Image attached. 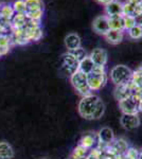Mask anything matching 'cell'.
<instances>
[{"label":"cell","mask_w":142,"mask_h":159,"mask_svg":"<svg viewBox=\"0 0 142 159\" xmlns=\"http://www.w3.org/2000/svg\"><path fill=\"white\" fill-rule=\"evenodd\" d=\"M99 102L100 98L94 93L82 97L81 101L79 102V105H77L80 116L86 120H94V115Z\"/></svg>","instance_id":"6da1fadb"},{"label":"cell","mask_w":142,"mask_h":159,"mask_svg":"<svg viewBox=\"0 0 142 159\" xmlns=\"http://www.w3.org/2000/svg\"><path fill=\"white\" fill-rule=\"evenodd\" d=\"M88 80V85L91 91H97L102 89L107 83V73L104 66H95L91 73L87 75Z\"/></svg>","instance_id":"7a4b0ae2"},{"label":"cell","mask_w":142,"mask_h":159,"mask_svg":"<svg viewBox=\"0 0 142 159\" xmlns=\"http://www.w3.org/2000/svg\"><path fill=\"white\" fill-rule=\"evenodd\" d=\"M131 75H133V71L125 65L115 66V67L110 70V73H109L110 81H112L116 86L127 84L131 80Z\"/></svg>","instance_id":"3957f363"},{"label":"cell","mask_w":142,"mask_h":159,"mask_svg":"<svg viewBox=\"0 0 142 159\" xmlns=\"http://www.w3.org/2000/svg\"><path fill=\"white\" fill-rule=\"evenodd\" d=\"M70 82L73 86V88L77 91V93L81 94L82 97L88 96L92 93L91 89L88 85V80H87V74H85L81 71H76L70 76Z\"/></svg>","instance_id":"277c9868"},{"label":"cell","mask_w":142,"mask_h":159,"mask_svg":"<svg viewBox=\"0 0 142 159\" xmlns=\"http://www.w3.org/2000/svg\"><path fill=\"white\" fill-rule=\"evenodd\" d=\"M98 139V147L100 150H102L103 152L107 150V148L115 141V134H113L112 129H110L109 127H103L98 132L97 135Z\"/></svg>","instance_id":"5b68a950"},{"label":"cell","mask_w":142,"mask_h":159,"mask_svg":"<svg viewBox=\"0 0 142 159\" xmlns=\"http://www.w3.org/2000/svg\"><path fill=\"white\" fill-rule=\"evenodd\" d=\"M62 64H63V70L65 71L66 74L71 76L76 71L79 70V64L80 61L72 55L71 52H67L63 56H62Z\"/></svg>","instance_id":"8992f818"},{"label":"cell","mask_w":142,"mask_h":159,"mask_svg":"<svg viewBox=\"0 0 142 159\" xmlns=\"http://www.w3.org/2000/svg\"><path fill=\"white\" fill-rule=\"evenodd\" d=\"M92 28H94L95 33L105 36L110 30L108 17L106 15H100V16L95 17L94 22H92Z\"/></svg>","instance_id":"52a82bcc"},{"label":"cell","mask_w":142,"mask_h":159,"mask_svg":"<svg viewBox=\"0 0 142 159\" xmlns=\"http://www.w3.org/2000/svg\"><path fill=\"white\" fill-rule=\"evenodd\" d=\"M119 108L125 115H138V103L133 98H127L119 101Z\"/></svg>","instance_id":"ba28073f"},{"label":"cell","mask_w":142,"mask_h":159,"mask_svg":"<svg viewBox=\"0 0 142 159\" xmlns=\"http://www.w3.org/2000/svg\"><path fill=\"white\" fill-rule=\"evenodd\" d=\"M120 123L123 129L127 130H133L139 127L140 125V118L138 115H125L123 114L120 119Z\"/></svg>","instance_id":"9c48e42d"},{"label":"cell","mask_w":142,"mask_h":159,"mask_svg":"<svg viewBox=\"0 0 142 159\" xmlns=\"http://www.w3.org/2000/svg\"><path fill=\"white\" fill-rule=\"evenodd\" d=\"M89 56L95 66H104L105 67V65L107 64V52L104 49H102V48H95V49L91 51Z\"/></svg>","instance_id":"30bf717a"},{"label":"cell","mask_w":142,"mask_h":159,"mask_svg":"<svg viewBox=\"0 0 142 159\" xmlns=\"http://www.w3.org/2000/svg\"><path fill=\"white\" fill-rule=\"evenodd\" d=\"M105 15L109 17L121 16L123 15V3L118 0H113L105 6Z\"/></svg>","instance_id":"8fae6325"},{"label":"cell","mask_w":142,"mask_h":159,"mask_svg":"<svg viewBox=\"0 0 142 159\" xmlns=\"http://www.w3.org/2000/svg\"><path fill=\"white\" fill-rule=\"evenodd\" d=\"M65 46L68 51H73L81 47V38L76 33H70L65 37Z\"/></svg>","instance_id":"7c38bea8"},{"label":"cell","mask_w":142,"mask_h":159,"mask_svg":"<svg viewBox=\"0 0 142 159\" xmlns=\"http://www.w3.org/2000/svg\"><path fill=\"white\" fill-rule=\"evenodd\" d=\"M113 94H115V98L117 99L118 102H119V101H121V100L131 98V94H133V92H131V90L130 89V87H128L127 84H125V85L116 86V89H115Z\"/></svg>","instance_id":"4fadbf2b"},{"label":"cell","mask_w":142,"mask_h":159,"mask_svg":"<svg viewBox=\"0 0 142 159\" xmlns=\"http://www.w3.org/2000/svg\"><path fill=\"white\" fill-rule=\"evenodd\" d=\"M124 37V31L119 30H109V32L105 35V38L109 43L112 45H118L123 40Z\"/></svg>","instance_id":"5bb4252c"},{"label":"cell","mask_w":142,"mask_h":159,"mask_svg":"<svg viewBox=\"0 0 142 159\" xmlns=\"http://www.w3.org/2000/svg\"><path fill=\"white\" fill-rule=\"evenodd\" d=\"M98 143V139H97V136L91 134V133H87L85 134L83 137L81 138L80 140V144L82 147H84L87 150H91V148H94V145Z\"/></svg>","instance_id":"9a60e30c"},{"label":"cell","mask_w":142,"mask_h":159,"mask_svg":"<svg viewBox=\"0 0 142 159\" xmlns=\"http://www.w3.org/2000/svg\"><path fill=\"white\" fill-rule=\"evenodd\" d=\"M141 12V6H136V4L133 3H128V2L123 3V16H131L135 18L137 15L140 14Z\"/></svg>","instance_id":"2e32d148"},{"label":"cell","mask_w":142,"mask_h":159,"mask_svg":"<svg viewBox=\"0 0 142 159\" xmlns=\"http://www.w3.org/2000/svg\"><path fill=\"white\" fill-rule=\"evenodd\" d=\"M94 67H95L94 63L92 61L91 58H90V56L87 55L84 60H82L81 61H80L79 71H81V72H83V73L88 75L89 73L92 72V70L94 69Z\"/></svg>","instance_id":"e0dca14e"},{"label":"cell","mask_w":142,"mask_h":159,"mask_svg":"<svg viewBox=\"0 0 142 159\" xmlns=\"http://www.w3.org/2000/svg\"><path fill=\"white\" fill-rule=\"evenodd\" d=\"M14 150L10 143L2 141L0 142V159H13Z\"/></svg>","instance_id":"ac0fdd59"},{"label":"cell","mask_w":142,"mask_h":159,"mask_svg":"<svg viewBox=\"0 0 142 159\" xmlns=\"http://www.w3.org/2000/svg\"><path fill=\"white\" fill-rule=\"evenodd\" d=\"M28 20L29 19H28L25 14H15L11 20L13 29H21V28H24L25 24L28 22Z\"/></svg>","instance_id":"d6986e66"},{"label":"cell","mask_w":142,"mask_h":159,"mask_svg":"<svg viewBox=\"0 0 142 159\" xmlns=\"http://www.w3.org/2000/svg\"><path fill=\"white\" fill-rule=\"evenodd\" d=\"M108 21H109L110 30L124 31V24H123V15H121V16L109 17V18H108Z\"/></svg>","instance_id":"ffe728a7"},{"label":"cell","mask_w":142,"mask_h":159,"mask_svg":"<svg viewBox=\"0 0 142 159\" xmlns=\"http://www.w3.org/2000/svg\"><path fill=\"white\" fill-rule=\"evenodd\" d=\"M15 15V11L13 9L12 4H2L0 7V17L7 20H12Z\"/></svg>","instance_id":"44dd1931"},{"label":"cell","mask_w":142,"mask_h":159,"mask_svg":"<svg viewBox=\"0 0 142 159\" xmlns=\"http://www.w3.org/2000/svg\"><path fill=\"white\" fill-rule=\"evenodd\" d=\"M88 153H89V150L85 148L84 147H82L81 144L76 145L74 148V150L72 151V154H71V159H86L87 156H88Z\"/></svg>","instance_id":"7402d4cb"},{"label":"cell","mask_w":142,"mask_h":159,"mask_svg":"<svg viewBox=\"0 0 142 159\" xmlns=\"http://www.w3.org/2000/svg\"><path fill=\"white\" fill-rule=\"evenodd\" d=\"M28 19L35 20V21H40L43 15H44V9H34V10H28L27 13Z\"/></svg>","instance_id":"603a6c76"},{"label":"cell","mask_w":142,"mask_h":159,"mask_svg":"<svg viewBox=\"0 0 142 159\" xmlns=\"http://www.w3.org/2000/svg\"><path fill=\"white\" fill-rule=\"evenodd\" d=\"M12 7L15 11V14H25L28 11L25 0H15L12 3Z\"/></svg>","instance_id":"cb8c5ba5"},{"label":"cell","mask_w":142,"mask_h":159,"mask_svg":"<svg viewBox=\"0 0 142 159\" xmlns=\"http://www.w3.org/2000/svg\"><path fill=\"white\" fill-rule=\"evenodd\" d=\"M127 34L131 39H140L142 38V28L139 25H134L130 30H127Z\"/></svg>","instance_id":"d4e9b609"},{"label":"cell","mask_w":142,"mask_h":159,"mask_svg":"<svg viewBox=\"0 0 142 159\" xmlns=\"http://www.w3.org/2000/svg\"><path fill=\"white\" fill-rule=\"evenodd\" d=\"M25 6L28 10H34V9H44L43 0H25Z\"/></svg>","instance_id":"484cf974"},{"label":"cell","mask_w":142,"mask_h":159,"mask_svg":"<svg viewBox=\"0 0 142 159\" xmlns=\"http://www.w3.org/2000/svg\"><path fill=\"white\" fill-rule=\"evenodd\" d=\"M104 111H105V105H104V103H103L102 100H100L99 104H98V106H97V109H95V111H94V120L100 119V118L104 115Z\"/></svg>","instance_id":"4316f807"},{"label":"cell","mask_w":142,"mask_h":159,"mask_svg":"<svg viewBox=\"0 0 142 159\" xmlns=\"http://www.w3.org/2000/svg\"><path fill=\"white\" fill-rule=\"evenodd\" d=\"M70 52L72 53V55L74 56V57L76 58L79 61H81L82 60H84L85 57L87 56V53H86V51H85L83 48L82 47H80V48H77V49L76 50H73V51H70Z\"/></svg>","instance_id":"83f0119b"},{"label":"cell","mask_w":142,"mask_h":159,"mask_svg":"<svg viewBox=\"0 0 142 159\" xmlns=\"http://www.w3.org/2000/svg\"><path fill=\"white\" fill-rule=\"evenodd\" d=\"M123 24H124V31L130 30L134 25H136L135 18L131 16H123Z\"/></svg>","instance_id":"f1b7e54d"},{"label":"cell","mask_w":142,"mask_h":159,"mask_svg":"<svg viewBox=\"0 0 142 159\" xmlns=\"http://www.w3.org/2000/svg\"><path fill=\"white\" fill-rule=\"evenodd\" d=\"M126 159H138L139 157V151L135 148H128V150L125 152Z\"/></svg>","instance_id":"f546056e"},{"label":"cell","mask_w":142,"mask_h":159,"mask_svg":"<svg viewBox=\"0 0 142 159\" xmlns=\"http://www.w3.org/2000/svg\"><path fill=\"white\" fill-rule=\"evenodd\" d=\"M135 22L136 25H139V27L142 28V12L135 17Z\"/></svg>","instance_id":"4dcf8cb0"},{"label":"cell","mask_w":142,"mask_h":159,"mask_svg":"<svg viewBox=\"0 0 142 159\" xmlns=\"http://www.w3.org/2000/svg\"><path fill=\"white\" fill-rule=\"evenodd\" d=\"M126 2H128V3L136 4V6H141L142 0H126Z\"/></svg>","instance_id":"1f68e13d"},{"label":"cell","mask_w":142,"mask_h":159,"mask_svg":"<svg viewBox=\"0 0 142 159\" xmlns=\"http://www.w3.org/2000/svg\"><path fill=\"white\" fill-rule=\"evenodd\" d=\"M99 3H101V4H104V6H106V4H108L109 2H112V1H113V0H97Z\"/></svg>","instance_id":"d6a6232c"},{"label":"cell","mask_w":142,"mask_h":159,"mask_svg":"<svg viewBox=\"0 0 142 159\" xmlns=\"http://www.w3.org/2000/svg\"><path fill=\"white\" fill-rule=\"evenodd\" d=\"M138 111L142 112V99L138 102Z\"/></svg>","instance_id":"836d02e7"},{"label":"cell","mask_w":142,"mask_h":159,"mask_svg":"<svg viewBox=\"0 0 142 159\" xmlns=\"http://www.w3.org/2000/svg\"><path fill=\"white\" fill-rule=\"evenodd\" d=\"M116 159H126L124 154H119V155L116 156Z\"/></svg>","instance_id":"e575fe53"},{"label":"cell","mask_w":142,"mask_h":159,"mask_svg":"<svg viewBox=\"0 0 142 159\" xmlns=\"http://www.w3.org/2000/svg\"><path fill=\"white\" fill-rule=\"evenodd\" d=\"M138 159H142V148L140 151H139V157H138Z\"/></svg>","instance_id":"d590c367"},{"label":"cell","mask_w":142,"mask_h":159,"mask_svg":"<svg viewBox=\"0 0 142 159\" xmlns=\"http://www.w3.org/2000/svg\"><path fill=\"white\" fill-rule=\"evenodd\" d=\"M139 69H140V70H141V71H142V65H141V66H140V68H139Z\"/></svg>","instance_id":"8d00e7d4"},{"label":"cell","mask_w":142,"mask_h":159,"mask_svg":"<svg viewBox=\"0 0 142 159\" xmlns=\"http://www.w3.org/2000/svg\"><path fill=\"white\" fill-rule=\"evenodd\" d=\"M1 6H2V3H1V2H0V7H1Z\"/></svg>","instance_id":"74e56055"},{"label":"cell","mask_w":142,"mask_h":159,"mask_svg":"<svg viewBox=\"0 0 142 159\" xmlns=\"http://www.w3.org/2000/svg\"><path fill=\"white\" fill-rule=\"evenodd\" d=\"M141 7H142V3H141Z\"/></svg>","instance_id":"f35d334b"},{"label":"cell","mask_w":142,"mask_h":159,"mask_svg":"<svg viewBox=\"0 0 142 159\" xmlns=\"http://www.w3.org/2000/svg\"><path fill=\"white\" fill-rule=\"evenodd\" d=\"M69 159H71V158H69Z\"/></svg>","instance_id":"ab89813d"}]
</instances>
